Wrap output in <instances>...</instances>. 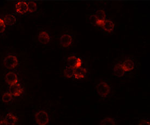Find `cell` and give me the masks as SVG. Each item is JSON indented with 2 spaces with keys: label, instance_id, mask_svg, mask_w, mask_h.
I'll return each instance as SVG.
<instances>
[{
  "label": "cell",
  "instance_id": "1",
  "mask_svg": "<svg viewBox=\"0 0 150 125\" xmlns=\"http://www.w3.org/2000/svg\"><path fill=\"white\" fill-rule=\"evenodd\" d=\"M96 90L100 97H106L110 92V87L107 82H101L97 85Z\"/></svg>",
  "mask_w": 150,
  "mask_h": 125
},
{
  "label": "cell",
  "instance_id": "2",
  "mask_svg": "<svg viewBox=\"0 0 150 125\" xmlns=\"http://www.w3.org/2000/svg\"><path fill=\"white\" fill-rule=\"evenodd\" d=\"M35 120L38 125H46L49 121L47 113L43 110H40L35 114Z\"/></svg>",
  "mask_w": 150,
  "mask_h": 125
},
{
  "label": "cell",
  "instance_id": "3",
  "mask_svg": "<svg viewBox=\"0 0 150 125\" xmlns=\"http://www.w3.org/2000/svg\"><path fill=\"white\" fill-rule=\"evenodd\" d=\"M4 64L7 68L13 69L18 66V60L15 56L9 55L4 59Z\"/></svg>",
  "mask_w": 150,
  "mask_h": 125
},
{
  "label": "cell",
  "instance_id": "4",
  "mask_svg": "<svg viewBox=\"0 0 150 125\" xmlns=\"http://www.w3.org/2000/svg\"><path fill=\"white\" fill-rule=\"evenodd\" d=\"M67 62L69 67H72L74 69L80 67L82 65L81 60L79 58H76L75 56H71L68 57Z\"/></svg>",
  "mask_w": 150,
  "mask_h": 125
},
{
  "label": "cell",
  "instance_id": "5",
  "mask_svg": "<svg viewBox=\"0 0 150 125\" xmlns=\"http://www.w3.org/2000/svg\"><path fill=\"white\" fill-rule=\"evenodd\" d=\"M97 19V25L100 26L103 22L106 20V14L102 9H99L94 14Z\"/></svg>",
  "mask_w": 150,
  "mask_h": 125
},
{
  "label": "cell",
  "instance_id": "6",
  "mask_svg": "<svg viewBox=\"0 0 150 125\" xmlns=\"http://www.w3.org/2000/svg\"><path fill=\"white\" fill-rule=\"evenodd\" d=\"M9 92L14 96H19L21 94H23V89L19 84L16 83L11 85L9 87Z\"/></svg>",
  "mask_w": 150,
  "mask_h": 125
},
{
  "label": "cell",
  "instance_id": "7",
  "mask_svg": "<svg viewBox=\"0 0 150 125\" xmlns=\"http://www.w3.org/2000/svg\"><path fill=\"white\" fill-rule=\"evenodd\" d=\"M100 27L103 28L105 31L108 33H111L114 30L115 25L114 23L110 20H105Z\"/></svg>",
  "mask_w": 150,
  "mask_h": 125
},
{
  "label": "cell",
  "instance_id": "8",
  "mask_svg": "<svg viewBox=\"0 0 150 125\" xmlns=\"http://www.w3.org/2000/svg\"><path fill=\"white\" fill-rule=\"evenodd\" d=\"M72 43V38L71 36L68 34H64L60 38V44L64 47L67 48L71 45Z\"/></svg>",
  "mask_w": 150,
  "mask_h": 125
},
{
  "label": "cell",
  "instance_id": "9",
  "mask_svg": "<svg viewBox=\"0 0 150 125\" xmlns=\"http://www.w3.org/2000/svg\"><path fill=\"white\" fill-rule=\"evenodd\" d=\"M87 71L86 68L83 67H79L74 69V76L76 79H81L84 78L87 74Z\"/></svg>",
  "mask_w": 150,
  "mask_h": 125
},
{
  "label": "cell",
  "instance_id": "10",
  "mask_svg": "<svg viewBox=\"0 0 150 125\" xmlns=\"http://www.w3.org/2000/svg\"><path fill=\"white\" fill-rule=\"evenodd\" d=\"M5 79L6 82L9 85H13L18 83V77L13 72H9L5 76Z\"/></svg>",
  "mask_w": 150,
  "mask_h": 125
},
{
  "label": "cell",
  "instance_id": "11",
  "mask_svg": "<svg viewBox=\"0 0 150 125\" xmlns=\"http://www.w3.org/2000/svg\"><path fill=\"white\" fill-rule=\"evenodd\" d=\"M121 66L125 72H129L134 69V63L132 60L127 59L123 61V62L121 64Z\"/></svg>",
  "mask_w": 150,
  "mask_h": 125
},
{
  "label": "cell",
  "instance_id": "12",
  "mask_svg": "<svg viewBox=\"0 0 150 125\" xmlns=\"http://www.w3.org/2000/svg\"><path fill=\"white\" fill-rule=\"evenodd\" d=\"M16 12L23 14L28 11V4L25 2L20 1L16 4Z\"/></svg>",
  "mask_w": 150,
  "mask_h": 125
},
{
  "label": "cell",
  "instance_id": "13",
  "mask_svg": "<svg viewBox=\"0 0 150 125\" xmlns=\"http://www.w3.org/2000/svg\"><path fill=\"white\" fill-rule=\"evenodd\" d=\"M38 40L40 43L46 44L50 40V36L47 32H41L38 35Z\"/></svg>",
  "mask_w": 150,
  "mask_h": 125
},
{
  "label": "cell",
  "instance_id": "14",
  "mask_svg": "<svg viewBox=\"0 0 150 125\" xmlns=\"http://www.w3.org/2000/svg\"><path fill=\"white\" fill-rule=\"evenodd\" d=\"M125 72L123 70L122 67L121 66V64L117 63L116 64L114 67V74L115 76L118 77H123L125 74Z\"/></svg>",
  "mask_w": 150,
  "mask_h": 125
},
{
  "label": "cell",
  "instance_id": "15",
  "mask_svg": "<svg viewBox=\"0 0 150 125\" xmlns=\"http://www.w3.org/2000/svg\"><path fill=\"white\" fill-rule=\"evenodd\" d=\"M5 121L8 125H15L18 121V118L11 113H8L5 117Z\"/></svg>",
  "mask_w": 150,
  "mask_h": 125
},
{
  "label": "cell",
  "instance_id": "16",
  "mask_svg": "<svg viewBox=\"0 0 150 125\" xmlns=\"http://www.w3.org/2000/svg\"><path fill=\"white\" fill-rule=\"evenodd\" d=\"M16 19L12 14H7L4 17V23L8 26H12L16 23Z\"/></svg>",
  "mask_w": 150,
  "mask_h": 125
},
{
  "label": "cell",
  "instance_id": "17",
  "mask_svg": "<svg viewBox=\"0 0 150 125\" xmlns=\"http://www.w3.org/2000/svg\"><path fill=\"white\" fill-rule=\"evenodd\" d=\"M74 68L71 67H66L64 70L63 71V74L64 76L67 78H71L74 76Z\"/></svg>",
  "mask_w": 150,
  "mask_h": 125
},
{
  "label": "cell",
  "instance_id": "18",
  "mask_svg": "<svg viewBox=\"0 0 150 125\" xmlns=\"http://www.w3.org/2000/svg\"><path fill=\"white\" fill-rule=\"evenodd\" d=\"M99 125H116V124L113 119L111 117H107L101 120Z\"/></svg>",
  "mask_w": 150,
  "mask_h": 125
},
{
  "label": "cell",
  "instance_id": "19",
  "mask_svg": "<svg viewBox=\"0 0 150 125\" xmlns=\"http://www.w3.org/2000/svg\"><path fill=\"white\" fill-rule=\"evenodd\" d=\"M28 11L30 12H34L36 11L37 6V4L35 2L31 1V2H28Z\"/></svg>",
  "mask_w": 150,
  "mask_h": 125
},
{
  "label": "cell",
  "instance_id": "20",
  "mask_svg": "<svg viewBox=\"0 0 150 125\" xmlns=\"http://www.w3.org/2000/svg\"><path fill=\"white\" fill-rule=\"evenodd\" d=\"M2 99L3 101V102H5V103H8V102H10L12 99V94H11L10 92H6L4 93L2 97Z\"/></svg>",
  "mask_w": 150,
  "mask_h": 125
},
{
  "label": "cell",
  "instance_id": "21",
  "mask_svg": "<svg viewBox=\"0 0 150 125\" xmlns=\"http://www.w3.org/2000/svg\"><path fill=\"white\" fill-rule=\"evenodd\" d=\"M6 29V25L4 21L0 19V33H3Z\"/></svg>",
  "mask_w": 150,
  "mask_h": 125
},
{
  "label": "cell",
  "instance_id": "22",
  "mask_svg": "<svg viewBox=\"0 0 150 125\" xmlns=\"http://www.w3.org/2000/svg\"><path fill=\"white\" fill-rule=\"evenodd\" d=\"M90 20L91 23H95V25H96V23H97V19H96V17H95V15H92V16H90Z\"/></svg>",
  "mask_w": 150,
  "mask_h": 125
},
{
  "label": "cell",
  "instance_id": "23",
  "mask_svg": "<svg viewBox=\"0 0 150 125\" xmlns=\"http://www.w3.org/2000/svg\"><path fill=\"white\" fill-rule=\"evenodd\" d=\"M138 125H150V122L149 121L142 120L139 122Z\"/></svg>",
  "mask_w": 150,
  "mask_h": 125
},
{
  "label": "cell",
  "instance_id": "24",
  "mask_svg": "<svg viewBox=\"0 0 150 125\" xmlns=\"http://www.w3.org/2000/svg\"><path fill=\"white\" fill-rule=\"evenodd\" d=\"M0 125H8L5 120H1L0 121Z\"/></svg>",
  "mask_w": 150,
  "mask_h": 125
}]
</instances>
